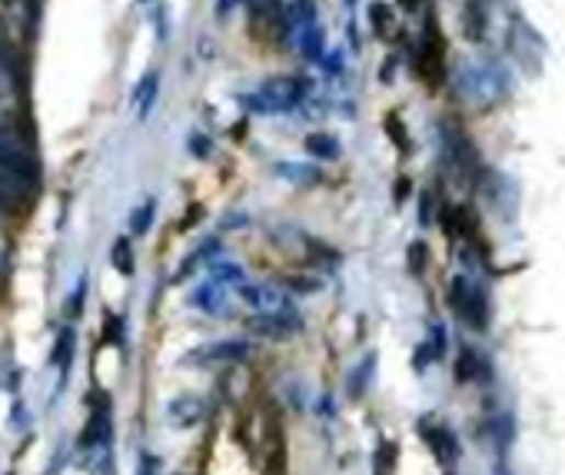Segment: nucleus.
<instances>
[{"label": "nucleus", "mask_w": 565, "mask_h": 475, "mask_svg": "<svg viewBox=\"0 0 565 475\" xmlns=\"http://www.w3.org/2000/svg\"><path fill=\"white\" fill-rule=\"evenodd\" d=\"M4 263H8V257H4V250H0V270H4Z\"/></svg>", "instance_id": "obj_32"}, {"label": "nucleus", "mask_w": 565, "mask_h": 475, "mask_svg": "<svg viewBox=\"0 0 565 475\" xmlns=\"http://www.w3.org/2000/svg\"><path fill=\"white\" fill-rule=\"evenodd\" d=\"M373 475H396V442H389V439H383V442H380Z\"/></svg>", "instance_id": "obj_17"}, {"label": "nucleus", "mask_w": 565, "mask_h": 475, "mask_svg": "<svg viewBox=\"0 0 565 475\" xmlns=\"http://www.w3.org/2000/svg\"><path fill=\"white\" fill-rule=\"evenodd\" d=\"M210 280L213 283H237V286H244V270L237 267V263H210Z\"/></svg>", "instance_id": "obj_18"}, {"label": "nucleus", "mask_w": 565, "mask_h": 475, "mask_svg": "<svg viewBox=\"0 0 565 475\" xmlns=\"http://www.w3.org/2000/svg\"><path fill=\"white\" fill-rule=\"evenodd\" d=\"M154 97H157V73H147V77L140 80V87L134 90V106H140V116L150 113Z\"/></svg>", "instance_id": "obj_16"}, {"label": "nucleus", "mask_w": 565, "mask_h": 475, "mask_svg": "<svg viewBox=\"0 0 565 475\" xmlns=\"http://www.w3.org/2000/svg\"><path fill=\"white\" fill-rule=\"evenodd\" d=\"M213 253H219V240H206V244H203V247H200L193 257H187V260H183V270H180V276H187L190 270H196V263H200V260H210Z\"/></svg>", "instance_id": "obj_23"}, {"label": "nucleus", "mask_w": 565, "mask_h": 475, "mask_svg": "<svg viewBox=\"0 0 565 475\" xmlns=\"http://www.w3.org/2000/svg\"><path fill=\"white\" fill-rule=\"evenodd\" d=\"M24 170H27V154L8 131H0V173L21 177Z\"/></svg>", "instance_id": "obj_11"}, {"label": "nucleus", "mask_w": 565, "mask_h": 475, "mask_svg": "<svg viewBox=\"0 0 565 475\" xmlns=\"http://www.w3.org/2000/svg\"><path fill=\"white\" fill-rule=\"evenodd\" d=\"M409 267H413V273H422V267H426V247L422 244L409 247Z\"/></svg>", "instance_id": "obj_27"}, {"label": "nucleus", "mask_w": 565, "mask_h": 475, "mask_svg": "<svg viewBox=\"0 0 565 475\" xmlns=\"http://www.w3.org/2000/svg\"><path fill=\"white\" fill-rule=\"evenodd\" d=\"M449 306L456 309V316L466 319L473 329H486V323H489L486 296H483V290L473 280L456 276V280L449 283Z\"/></svg>", "instance_id": "obj_3"}, {"label": "nucleus", "mask_w": 565, "mask_h": 475, "mask_svg": "<svg viewBox=\"0 0 565 475\" xmlns=\"http://www.w3.org/2000/svg\"><path fill=\"white\" fill-rule=\"evenodd\" d=\"M193 306L203 309V313H223L226 309V293H223V283H203L196 293H193Z\"/></svg>", "instance_id": "obj_13"}, {"label": "nucleus", "mask_w": 565, "mask_h": 475, "mask_svg": "<svg viewBox=\"0 0 565 475\" xmlns=\"http://www.w3.org/2000/svg\"><path fill=\"white\" fill-rule=\"evenodd\" d=\"M442 157H445V163L452 170H456V177H463V180H470V177L479 173V160H476L473 144L466 140L463 127L449 124V121L442 124Z\"/></svg>", "instance_id": "obj_4"}, {"label": "nucleus", "mask_w": 565, "mask_h": 475, "mask_svg": "<svg viewBox=\"0 0 565 475\" xmlns=\"http://www.w3.org/2000/svg\"><path fill=\"white\" fill-rule=\"evenodd\" d=\"M160 472V465H157V459L147 452V455H140V472L137 475H157Z\"/></svg>", "instance_id": "obj_28"}, {"label": "nucleus", "mask_w": 565, "mask_h": 475, "mask_svg": "<svg viewBox=\"0 0 565 475\" xmlns=\"http://www.w3.org/2000/svg\"><path fill=\"white\" fill-rule=\"evenodd\" d=\"M479 370H483V366H479V360H476V352H473L470 346H463V349H460V360H456V373H460V380H473Z\"/></svg>", "instance_id": "obj_20"}, {"label": "nucleus", "mask_w": 565, "mask_h": 475, "mask_svg": "<svg viewBox=\"0 0 565 475\" xmlns=\"http://www.w3.org/2000/svg\"><path fill=\"white\" fill-rule=\"evenodd\" d=\"M14 93V77H11V64L0 60V103H4L8 97Z\"/></svg>", "instance_id": "obj_26"}, {"label": "nucleus", "mask_w": 565, "mask_h": 475, "mask_svg": "<svg viewBox=\"0 0 565 475\" xmlns=\"http://www.w3.org/2000/svg\"><path fill=\"white\" fill-rule=\"evenodd\" d=\"M276 173H280V177H290L293 183H316V180H319V173H316L313 167H293V163H280Z\"/></svg>", "instance_id": "obj_21"}, {"label": "nucleus", "mask_w": 565, "mask_h": 475, "mask_svg": "<svg viewBox=\"0 0 565 475\" xmlns=\"http://www.w3.org/2000/svg\"><path fill=\"white\" fill-rule=\"evenodd\" d=\"M293 37H296V47L306 60L313 64H323L326 60V50H323V27L316 21H300L293 24Z\"/></svg>", "instance_id": "obj_9"}, {"label": "nucleus", "mask_w": 565, "mask_h": 475, "mask_svg": "<svg viewBox=\"0 0 565 475\" xmlns=\"http://www.w3.org/2000/svg\"><path fill=\"white\" fill-rule=\"evenodd\" d=\"M260 452H263V475H286V439H283V422L276 412L267 416Z\"/></svg>", "instance_id": "obj_6"}, {"label": "nucleus", "mask_w": 565, "mask_h": 475, "mask_svg": "<svg viewBox=\"0 0 565 475\" xmlns=\"http://www.w3.org/2000/svg\"><path fill=\"white\" fill-rule=\"evenodd\" d=\"M506 44H509V50H512V57L529 70V73H535L539 70V57H535V34L522 24V21H516L512 27H509V34H506Z\"/></svg>", "instance_id": "obj_8"}, {"label": "nucleus", "mask_w": 565, "mask_h": 475, "mask_svg": "<svg viewBox=\"0 0 565 475\" xmlns=\"http://www.w3.org/2000/svg\"><path fill=\"white\" fill-rule=\"evenodd\" d=\"M150 223H154V200H147L140 210H134V216H131V229H134V233H147V229H150Z\"/></svg>", "instance_id": "obj_25"}, {"label": "nucleus", "mask_w": 565, "mask_h": 475, "mask_svg": "<svg viewBox=\"0 0 565 475\" xmlns=\"http://www.w3.org/2000/svg\"><path fill=\"white\" fill-rule=\"evenodd\" d=\"M406 196H409V180H406V177H399V180H396V193H393L396 206H399V203H403Z\"/></svg>", "instance_id": "obj_29"}, {"label": "nucleus", "mask_w": 565, "mask_h": 475, "mask_svg": "<svg viewBox=\"0 0 565 475\" xmlns=\"http://www.w3.org/2000/svg\"><path fill=\"white\" fill-rule=\"evenodd\" d=\"M463 27H466L463 34H466L473 44H479V41L486 37V11H483V4H476V0L463 8Z\"/></svg>", "instance_id": "obj_14"}, {"label": "nucleus", "mask_w": 565, "mask_h": 475, "mask_svg": "<svg viewBox=\"0 0 565 475\" xmlns=\"http://www.w3.org/2000/svg\"><path fill=\"white\" fill-rule=\"evenodd\" d=\"M306 154L313 160H336L339 157V140L332 134H309L306 137Z\"/></svg>", "instance_id": "obj_15"}, {"label": "nucleus", "mask_w": 565, "mask_h": 475, "mask_svg": "<svg viewBox=\"0 0 565 475\" xmlns=\"http://www.w3.org/2000/svg\"><path fill=\"white\" fill-rule=\"evenodd\" d=\"M247 355V342L240 339H226V342H210L203 346L200 352H193L190 360L193 363H234V360H244Z\"/></svg>", "instance_id": "obj_10"}, {"label": "nucleus", "mask_w": 565, "mask_h": 475, "mask_svg": "<svg viewBox=\"0 0 565 475\" xmlns=\"http://www.w3.org/2000/svg\"><path fill=\"white\" fill-rule=\"evenodd\" d=\"M113 267H117L121 273H134V253H131V240H117V247H113Z\"/></svg>", "instance_id": "obj_22"}, {"label": "nucleus", "mask_w": 565, "mask_h": 475, "mask_svg": "<svg viewBox=\"0 0 565 475\" xmlns=\"http://www.w3.org/2000/svg\"><path fill=\"white\" fill-rule=\"evenodd\" d=\"M419 436H422V442L432 449V455H436L442 465H449V462L460 459V442H456V436H452L445 426H439V422H432V419H422V422H419Z\"/></svg>", "instance_id": "obj_7"}, {"label": "nucleus", "mask_w": 565, "mask_h": 475, "mask_svg": "<svg viewBox=\"0 0 565 475\" xmlns=\"http://www.w3.org/2000/svg\"><path fill=\"white\" fill-rule=\"evenodd\" d=\"M240 299H244L257 316H296V306H293L290 293H283L280 286L244 283V286H240Z\"/></svg>", "instance_id": "obj_5"}, {"label": "nucleus", "mask_w": 565, "mask_h": 475, "mask_svg": "<svg viewBox=\"0 0 565 475\" xmlns=\"http://www.w3.org/2000/svg\"><path fill=\"white\" fill-rule=\"evenodd\" d=\"M306 93H309L306 77H270L257 93L247 97V103L260 113H290L306 100Z\"/></svg>", "instance_id": "obj_2"}, {"label": "nucleus", "mask_w": 565, "mask_h": 475, "mask_svg": "<svg viewBox=\"0 0 565 475\" xmlns=\"http://www.w3.org/2000/svg\"><path fill=\"white\" fill-rule=\"evenodd\" d=\"M237 4H247V0H219V4H216V14H219V18H226V14H230Z\"/></svg>", "instance_id": "obj_30"}, {"label": "nucleus", "mask_w": 565, "mask_h": 475, "mask_svg": "<svg viewBox=\"0 0 565 475\" xmlns=\"http://www.w3.org/2000/svg\"><path fill=\"white\" fill-rule=\"evenodd\" d=\"M456 90L466 103L479 106V110H493L496 103H502L509 97V73L496 57H473L466 64H460L456 70Z\"/></svg>", "instance_id": "obj_1"}, {"label": "nucleus", "mask_w": 565, "mask_h": 475, "mask_svg": "<svg viewBox=\"0 0 565 475\" xmlns=\"http://www.w3.org/2000/svg\"><path fill=\"white\" fill-rule=\"evenodd\" d=\"M386 131H389V140L403 150L409 147V137H406V124L399 121V113H386Z\"/></svg>", "instance_id": "obj_24"}, {"label": "nucleus", "mask_w": 565, "mask_h": 475, "mask_svg": "<svg viewBox=\"0 0 565 475\" xmlns=\"http://www.w3.org/2000/svg\"><path fill=\"white\" fill-rule=\"evenodd\" d=\"M167 416H170V422H173L177 429L196 426V422L203 419V399H196V396H180V399L170 403Z\"/></svg>", "instance_id": "obj_12"}, {"label": "nucleus", "mask_w": 565, "mask_h": 475, "mask_svg": "<svg viewBox=\"0 0 565 475\" xmlns=\"http://www.w3.org/2000/svg\"><path fill=\"white\" fill-rule=\"evenodd\" d=\"M399 4H403L406 11H416V4H419V0H399Z\"/></svg>", "instance_id": "obj_31"}, {"label": "nucleus", "mask_w": 565, "mask_h": 475, "mask_svg": "<svg viewBox=\"0 0 565 475\" xmlns=\"http://www.w3.org/2000/svg\"><path fill=\"white\" fill-rule=\"evenodd\" d=\"M370 24H373V31L380 37L389 34V27H393V8L386 4V0H376V4L370 8Z\"/></svg>", "instance_id": "obj_19"}]
</instances>
